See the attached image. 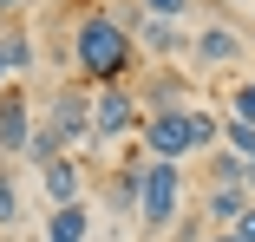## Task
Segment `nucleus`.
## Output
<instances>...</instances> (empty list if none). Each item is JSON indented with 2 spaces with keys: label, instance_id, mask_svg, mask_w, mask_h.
<instances>
[{
  "label": "nucleus",
  "instance_id": "f257e3e1",
  "mask_svg": "<svg viewBox=\"0 0 255 242\" xmlns=\"http://www.w3.org/2000/svg\"><path fill=\"white\" fill-rule=\"evenodd\" d=\"M131 66H137V46H131V33L118 26V13H112V7H85V13L72 20V72L98 92V85H125Z\"/></svg>",
  "mask_w": 255,
  "mask_h": 242
},
{
  "label": "nucleus",
  "instance_id": "f03ea898",
  "mask_svg": "<svg viewBox=\"0 0 255 242\" xmlns=\"http://www.w3.org/2000/svg\"><path fill=\"white\" fill-rule=\"evenodd\" d=\"M190 203V183H183V164H157V157H144L137 170V223L150 236H164Z\"/></svg>",
  "mask_w": 255,
  "mask_h": 242
},
{
  "label": "nucleus",
  "instance_id": "7ed1b4c3",
  "mask_svg": "<svg viewBox=\"0 0 255 242\" xmlns=\"http://www.w3.org/2000/svg\"><path fill=\"white\" fill-rule=\"evenodd\" d=\"M39 124L59 137L66 157H85V151H92V92H85V85L46 92V118H39Z\"/></svg>",
  "mask_w": 255,
  "mask_h": 242
},
{
  "label": "nucleus",
  "instance_id": "20e7f679",
  "mask_svg": "<svg viewBox=\"0 0 255 242\" xmlns=\"http://www.w3.org/2000/svg\"><path fill=\"white\" fill-rule=\"evenodd\" d=\"M137 124H144V112H137V92L131 85H98L92 92V144H118Z\"/></svg>",
  "mask_w": 255,
  "mask_h": 242
},
{
  "label": "nucleus",
  "instance_id": "39448f33",
  "mask_svg": "<svg viewBox=\"0 0 255 242\" xmlns=\"http://www.w3.org/2000/svg\"><path fill=\"white\" fill-rule=\"evenodd\" d=\"M137 151L157 157V164H183V157H190V124H183V112L144 118V124H137Z\"/></svg>",
  "mask_w": 255,
  "mask_h": 242
},
{
  "label": "nucleus",
  "instance_id": "423d86ee",
  "mask_svg": "<svg viewBox=\"0 0 255 242\" xmlns=\"http://www.w3.org/2000/svg\"><path fill=\"white\" fill-rule=\"evenodd\" d=\"M26 137H33V99H26L20 85H7V92H0V157L20 164Z\"/></svg>",
  "mask_w": 255,
  "mask_h": 242
},
{
  "label": "nucleus",
  "instance_id": "0eeeda50",
  "mask_svg": "<svg viewBox=\"0 0 255 242\" xmlns=\"http://www.w3.org/2000/svg\"><path fill=\"white\" fill-rule=\"evenodd\" d=\"M137 99H144V118H157V112H183V105H196L190 99V79L177 72V66H157L144 85H137Z\"/></svg>",
  "mask_w": 255,
  "mask_h": 242
},
{
  "label": "nucleus",
  "instance_id": "6e6552de",
  "mask_svg": "<svg viewBox=\"0 0 255 242\" xmlns=\"http://www.w3.org/2000/svg\"><path fill=\"white\" fill-rule=\"evenodd\" d=\"M39 190H46V203L66 210V203H85V164L79 157H53L39 170Z\"/></svg>",
  "mask_w": 255,
  "mask_h": 242
},
{
  "label": "nucleus",
  "instance_id": "1a4fd4ad",
  "mask_svg": "<svg viewBox=\"0 0 255 242\" xmlns=\"http://www.w3.org/2000/svg\"><path fill=\"white\" fill-rule=\"evenodd\" d=\"M236 59H242V33L223 26V20L190 39V66H236Z\"/></svg>",
  "mask_w": 255,
  "mask_h": 242
},
{
  "label": "nucleus",
  "instance_id": "9d476101",
  "mask_svg": "<svg viewBox=\"0 0 255 242\" xmlns=\"http://www.w3.org/2000/svg\"><path fill=\"white\" fill-rule=\"evenodd\" d=\"M39 242H92V210H85V203L53 210V216H46V229H39Z\"/></svg>",
  "mask_w": 255,
  "mask_h": 242
},
{
  "label": "nucleus",
  "instance_id": "9b49d317",
  "mask_svg": "<svg viewBox=\"0 0 255 242\" xmlns=\"http://www.w3.org/2000/svg\"><path fill=\"white\" fill-rule=\"evenodd\" d=\"M249 203H255L249 190H203V203H196V216H203V223H216V229H236V216H242Z\"/></svg>",
  "mask_w": 255,
  "mask_h": 242
},
{
  "label": "nucleus",
  "instance_id": "f8f14e48",
  "mask_svg": "<svg viewBox=\"0 0 255 242\" xmlns=\"http://www.w3.org/2000/svg\"><path fill=\"white\" fill-rule=\"evenodd\" d=\"M183 124H190V157L223 151V118H216L210 105H183Z\"/></svg>",
  "mask_w": 255,
  "mask_h": 242
},
{
  "label": "nucleus",
  "instance_id": "ddd939ff",
  "mask_svg": "<svg viewBox=\"0 0 255 242\" xmlns=\"http://www.w3.org/2000/svg\"><path fill=\"white\" fill-rule=\"evenodd\" d=\"M0 59H7V79H26V72L39 66V46H33V33H7V39H0Z\"/></svg>",
  "mask_w": 255,
  "mask_h": 242
},
{
  "label": "nucleus",
  "instance_id": "4468645a",
  "mask_svg": "<svg viewBox=\"0 0 255 242\" xmlns=\"http://www.w3.org/2000/svg\"><path fill=\"white\" fill-rule=\"evenodd\" d=\"M53 157H66V151H59V137L46 131V124H33V137H26V151H20V164H33V170H46Z\"/></svg>",
  "mask_w": 255,
  "mask_h": 242
},
{
  "label": "nucleus",
  "instance_id": "2eb2a0df",
  "mask_svg": "<svg viewBox=\"0 0 255 242\" xmlns=\"http://www.w3.org/2000/svg\"><path fill=\"white\" fill-rule=\"evenodd\" d=\"M105 203H112L118 216H137V170H118V177L105 183Z\"/></svg>",
  "mask_w": 255,
  "mask_h": 242
},
{
  "label": "nucleus",
  "instance_id": "dca6fc26",
  "mask_svg": "<svg viewBox=\"0 0 255 242\" xmlns=\"http://www.w3.org/2000/svg\"><path fill=\"white\" fill-rule=\"evenodd\" d=\"M223 151H229V157H242V164H255V124L223 118Z\"/></svg>",
  "mask_w": 255,
  "mask_h": 242
},
{
  "label": "nucleus",
  "instance_id": "f3484780",
  "mask_svg": "<svg viewBox=\"0 0 255 242\" xmlns=\"http://www.w3.org/2000/svg\"><path fill=\"white\" fill-rule=\"evenodd\" d=\"M223 99H229V118L236 124H255V79H236Z\"/></svg>",
  "mask_w": 255,
  "mask_h": 242
},
{
  "label": "nucleus",
  "instance_id": "a211bd4d",
  "mask_svg": "<svg viewBox=\"0 0 255 242\" xmlns=\"http://www.w3.org/2000/svg\"><path fill=\"white\" fill-rule=\"evenodd\" d=\"M20 223V177L0 164V229H13Z\"/></svg>",
  "mask_w": 255,
  "mask_h": 242
},
{
  "label": "nucleus",
  "instance_id": "6ab92c4d",
  "mask_svg": "<svg viewBox=\"0 0 255 242\" xmlns=\"http://www.w3.org/2000/svg\"><path fill=\"white\" fill-rule=\"evenodd\" d=\"M137 13H150V20H183L190 0H137Z\"/></svg>",
  "mask_w": 255,
  "mask_h": 242
},
{
  "label": "nucleus",
  "instance_id": "aec40b11",
  "mask_svg": "<svg viewBox=\"0 0 255 242\" xmlns=\"http://www.w3.org/2000/svg\"><path fill=\"white\" fill-rule=\"evenodd\" d=\"M170 236H177V242H203V216H196V210H190V216H177V223H170Z\"/></svg>",
  "mask_w": 255,
  "mask_h": 242
},
{
  "label": "nucleus",
  "instance_id": "412c9836",
  "mask_svg": "<svg viewBox=\"0 0 255 242\" xmlns=\"http://www.w3.org/2000/svg\"><path fill=\"white\" fill-rule=\"evenodd\" d=\"M223 236H236V242H255V203L236 216V229H223Z\"/></svg>",
  "mask_w": 255,
  "mask_h": 242
},
{
  "label": "nucleus",
  "instance_id": "4be33fe9",
  "mask_svg": "<svg viewBox=\"0 0 255 242\" xmlns=\"http://www.w3.org/2000/svg\"><path fill=\"white\" fill-rule=\"evenodd\" d=\"M20 7H33V0H0V20H7V13H20Z\"/></svg>",
  "mask_w": 255,
  "mask_h": 242
},
{
  "label": "nucleus",
  "instance_id": "5701e85b",
  "mask_svg": "<svg viewBox=\"0 0 255 242\" xmlns=\"http://www.w3.org/2000/svg\"><path fill=\"white\" fill-rule=\"evenodd\" d=\"M242 190H249V197H255V164H242Z\"/></svg>",
  "mask_w": 255,
  "mask_h": 242
},
{
  "label": "nucleus",
  "instance_id": "b1692460",
  "mask_svg": "<svg viewBox=\"0 0 255 242\" xmlns=\"http://www.w3.org/2000/svg\"><path fill=\"white\" fill-rule=\"evenodd\" d=\"M7 85H13V79H7V59H0V92H7Z\"/></svg>",
  "mask_w": 255,
  "mask_h": 242
},
{
  "label": "nucleus",
  "instance_id": "393cba45",
  "mask_svg": "<svg viewBox=\"0 0 255 242\" xmlns=\"http://www.w3.org/2000/svg\"><path fill=\"white\" fill-rule=\"evenodd\" d=\"M92 7H118V0H92Z\"/></svg>",
  "mask_w": 255,
  "mask_h": 242
},
{
  "label": "nucleus",
  "instance_id": "a878e982",
  "mask_svg": "<svg viewBox=\"0 0 255 242\" xmlns=\"http://www.w3.org/2000/svg\"><path fill=\"white\" fill-rule=\"evenodd\" d=\"M223 7H249V0H223Z\"/></svg>",
  "mask_w": 255,
  "mask_h": 242
},
{
  "label": "nucleus",
  "instance_id": "bb28decb",
  "mask_svg": "<svg viewBox=\"0 0 255 242\" xmlns=\"http://www.w3.org/2000/svg\"><path fill=\"white\" fill-rule=\"evenodd\" d=\"M210 242H236V236H210Z\"/></svg>",
  "mask_w": 255,
  "mask_h": 242
},
{
  "label": "nucleus",
  "instance_id": "cd10ccee",
  "mask_svg": "<svg viewBox=\"0 0 255 242\" xmlns=\"http://www.w3.org/2000/svg\"><path fill=\"white\" fill-rule=\"evenodd\" d=\"M53 7H72V0H53Z\"/></svg>",
  "mask_w": 255,
  "mask_h": 242
},
{
  "label": "nucleus",
  "instance_id": "c85d7f7f",
  "mask_svg": "<svg viewBox=\"0 0 255 242\" xmlns=\"http://www.w3.org/2000/svg\"><path fill=\"white\" fill-rule=\"evenodd\" d=\"M249 7H255V0H249Z\"/></svg>",
  "mask_w": 255,
  "mask_h": 242
}]
</instances>
